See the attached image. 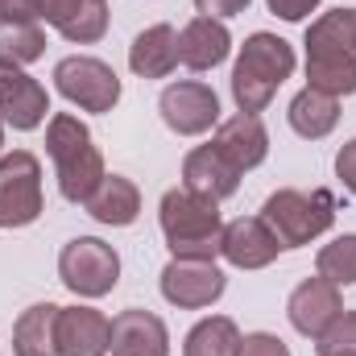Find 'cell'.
I'll return each instance as SVG.
<instances>
[{
  "label": "cell",
  "instance_id": "obj_1",
  "mask_svg": "<svg viewBox=\"0 0 356 356\" xmlns=\"http://www.w3.org/2000/svg\"><path fill=\"white\" fill-rule=\"evenodd\" d=\"M307 88L327 91L336 99L356 95V8L319 13L307 25Z\"/></svg>",
  "mask_w": 356,
  "mask_h": 356
},
{
  "label": "cell",
  "instance_id": "obj_2",
  "mask_svg": "<svg viewBox=\"0 0 356 356\" xmlns=\"http://www.w3.org/2000/svg\"><path fill=\"white\" fill-rule=\"evenodd\" d=\"M158 224L166 236L170 257L186 261H216L224 241V216L216 199H203L186 186H170L158 203Z\"/></svg>",
  "mask_w": 356,
  "mask_h": 356
},
{
  "label": "cell",
  "instance_id": "obj_3",
  "mask_svg": "<svg viewBox=\"0 0 356 356\" xmlns=\"http://www.w3.org/2000/svg\"><path fill=\"white\" fill-rule=\"evenodd\" d=\"M294 67H298V58H294V46L286 38L266 33V29L249 33L245 46H241V54H236V63H232V99H236V112L261 116L273 104L277 88L294 75Z\"/></svg>",
  "mask_w": 356,
  "mask_h": 356
},
{
  "label": "cell",
  "instance_id": "obj_4",
  "mask_svg": "<svg viewBox=\"0 0 356 356\" xmlns=\"http://www.w3.org/2000/svg\"><path fill=\"white\" fill-rule=\"evenodd\" d=\"M46 158L54 162L58 178V195L67 203H88L91 191L104 182V154L91 137V129L71 116V112H54L46 120Z\"/></svg>",
  "mask_w": 356,
  "mask_h": 356
},
{
  "label": "cell",
  "instance_id": "obj_5",
  "mask_svg": "<svg viewBox=\"0 0 356 356\" xmlns=\"http://www.w3.org/2000/svg\"><path fill=\"white\" fill-rule=\"evenodd\" d=\"M261 220L277 236L282 253L286 249H307L311 241H319L336 224V195L327 186H315V191L282 186L261 203Z\"/></svg>",
  "mask_w": 356,
  "mask_h": 356
},
{
  "label": "cell",
  "instance_id": "obj_6",
  "mask_svg": "<svg viewBox=\"0 0 356 356\" xmlns=\"http://www.w3.org/2000/svg\"><path fill=\"white\" fill-rule=\"evenodd\" d=\"M58 282L75 298H104L120 282V253L99 236H75L58 249Z\"/></svg>",
  "mask_w": 356,
  "mask_h": 356
},
{
  "label": "cell",
  "instance_id": "obj_7",
  "mask_svg": "<svg viewBox=\"0 0 356 356\" xmlns=\"http://www.w3.org/2000/svg\"><path fill=\"white\" fill-rule=\"evenodd\" d=\"M46 211L42 162L29 149H13L0 158V228H29Z\"/></svg>",
  "mask_w": 356,
  "mask_h": 356
},
{
  "label": "cell",
  "instance_id": "obj_8",
  "mask_svg": "<svg viewBox=\"0 0 356 356\" xmlns=\"http://www.w3.org/2000/svg\"><path fill=\"white\" fill-rule=\"evenodd\" d=\"M58 95L79 112H112L120 104V75L95 58V54H71L54 67Z\"/></svg>",
  "mask_w": 356,
  "mask_h": 356
},
{
  "label": "cell",
  "instance_id": "obj_9",
  "mask_svg": "<svg viewBox=\"0 0 356 356\" xmlns=\"http://www.w3.org/2000/svg\"><path fill=\"white\" fill-rule=\"evenodd\" d=\"M158 112L175 137H203L220 124V95L203 79H178L158 95Z\"/></svg>",
  "mask_w": 356,
  "mask_h": 356
},
{
  "label": "cell",
  "instance_id": "obj_10",
  "mask_svg": "<svg viewBox=\"0 0 356 356\" xmlns=\"http://www.w3.org/2000/svg\"><path fill=\"white\" fill-rule=\"evenodd\" d=\"M158 290L162 298L178 307V311H203L211 302L224 298L228 290V277L216 261H186V257H170L162 277H158Z\"/></svg>",
  "mask_w": 356,
  "mask_h": 356
},
{
  "label": "cell",
  "instance_id": "obj_11",
  "mask_svg": "<svg viewBox=\"0 0 356 356\" xmlns=\"http://www.w3.org/2000/svg\"><path fill=\"white\" fill-rule=\"evenodd\" d=\"M344 315V294H340V286H332L327 277H302L294 290H290V298H286V319H290V327L302 336V340H319L336 319Z\"/></svg>",
  "mask_w": 356,
  "mask_h": 356
},
{
  "label": "cell",
  "instance_id": "obj_12",
  "mask_svg": "<svg viewBox=\"0 0 356 356\" xmlns=\"http://www.w3.org/2000/svg\"><path fill=\"white\" fill-rule=\"evenodd\" d=\"M46 112H50V91L25 67L0 63V120L13 124L17 133H33L46 124Z\"/></svg>",
  "mask_w": 356,
  "mask_h": 356
},
{
  "label": "cell",
  "instance_id": "obj_13",
  "mask_svg": "<svg viewBox=\"0 0 356 356\" xmlns=\"http://www.w3.org/2000/svg\"><path fill=\"white\" fill-rule=\"evenodd\" d=\"M282 245L269 232L261 216H236L224 224V241H220V257L232 269H266L277 261Z\"/></svg>",
  "mask_w": 356,
  "mask_h": 356
},
{
  "label": "cell",
  "instance_id": "obj_14",
  "mask_svg": "<svg viewBox=\"0 0 356 356\" xmlns=\"http://www.w3.org/2000/svg\"><path fill=\"white\" fill-rule=\"evenodd\" d=\"M228 54H232V33H228L224 21L195 13V17L178 29V63H182L186 71H195V75L216 71V67L228 63Z\"/></svg>",
  "mask_w": 356,
  "mask_h": 356
},
{
  "label": "cell",
  "instance_id": "obj_15",
  "mask_svg": "<svg viewBox=\"0 0 356 356\" xmlns=\"http://www.w3.org/2000/svg\"><path fill=\"white\" fill-rule=\"evenodd\" d=\"M211 145H216L241 175H249V170H257V166L269 158V129H266L261 116L236 112V116H228V120L216 124Z\"/></svg>",
  "mask_w": 356,
  "mask_h": 356
},
{
  "label": "cell",
  "instance_id": "obj_16",
  "mask_svg": "<svg viewBox=\"0 0 356 356\" xmlns=\"http://www.w3.org/2000/svg\"><path fill=\"white\" fill-rule=\"evenodd\" d=\"M241 170L207 141V145H195L186 158H182V186L186 191H195V195H203V199H216V203H224V199H232L236 191H241Z\"/></svg>",
  "mask_w": 356,
  "mask_h": 356
},
{
  "label": "cell",
  "instance_id": "obj_17",
  "mask_svg": "<svg viewBox=\"0 0 356 356\" xmlns=\"http://www.w3.org/2000/svg\"><path fill=\"white\" fill-rule=\"evenodd\" d=\"M112 319L95 307H63L58 311V356H108Z\"/></svg>",
  "mask_w": 356,
  "mask_h": 356
},
{
  "label": "cell",
  "instance_id": "obj_18",
  "mask_svg": "<svg viewBox=\"0 0 356 356\" xmlns=\"http://www.w3.org/2000/svg\"><path fill=\"white\" fill-rule=\"evenodd\" d=\"M112 356H170V327L162 315L129 307L112 319Z\"/></svg>",
  "mask_w": 356,
  "mask_h": 356
},
{
  "label": "cell",
  "instance_id": "obj_19",
  "mask_svg": "<svg viewBox=\"0 0 356 356\" xmlns=\"http://www.w3.org/2000/svg\"><path fill=\"white\" fill-rule=\"evenodd\" d=\"M42 21L54 25L71 46H95L108 33V0H46Z\"/></svg>",
  "mask_w": 356,
  "mask_h": 356
},
{
  "label": "cell",
  "instance_id": "obj_20",
  "mask_svg": "<svg viewBox=\"0 0 356 356\" xmlns=\"http://www.w3.org/2000/svg\"><path fill=\"white\" fill-rule=\"evenodd\" d=\"M129 71L137 79H166L178 71V29L175 25H149L129 46Z\"/></svg>",
  "mask_w": 356,
  "mask_h": 356
},
{
  "label": "cell",
  "instance_id": "obj_21",
  "mask_svg": "<svg viewBox=\"0 0 356 356\" xmlns=\"http://www.w3.org/2000/svg\"><path fill=\"white\" fill-rule=\"evenodd\" d=\"M83 207H88L91 220L104 224V228H129V224H137V216H141V191H137L133 178L104 175V182L91 191V199Z\"/></svg>",
  "mask_w": 356,
  "mask_h": 356
},
{
  "label": "cell",
  "instance_id": "obj_22",
  "mask_svg": "<svg viewBox=\"0 0 356 356\" xmlns=\"http://www.w3.org/2000/svg\"><path fill=\"white\" fill-rule=\"evenodd\" d=\"M58 302H33L13 323V356H58Z\"/></svg>",
  "mask_w": 356,
  "mask_h": 356
},
{
  "label": "cell",
  "instance_id": "obj_23",
  "mask_svg": "<svg viewBox=\"0 0 356 356\" xmlns=\"http://www.w3.org/2000/svg\"><path fill=\"white\" fill-rule=\"evenodd\" d=\"M286 120H290V129H294L302 141H323V137H332L336 124H340V99L327 95V91L302 88L290 99Z\"/></svg>",
  "mask_w": 356,
  "mask_h": 356
},
{
  "label": "cell",
  "instance_id": "obj_24",
  "mask_svg": "<svg viewBox=\"0 0 356 356\" xmlns=\"http://www.w3.org/2000/svg\"><path fill=\"white\" fill-rule=\"evenodd\" d=\"M236 348H241V327L228 315L199 319L182 340V356H236Z\"/></svg>",
  "mask_w": 356,
  "mask_h": 356
},
{
  "label": "cell",
  "instance_id": "obj_25",
  "mask_svg": "<svg viewBox=\"0 0 356 356\" xmlns=\"http://www.w3.org/2000/svg\"><path fill=\"white\" fill-rule=\"evenodd\" d=\"M46 54V29L42 21H4L0 17V63L29 67Z\"/></svg>",
  "mask_w": 356,
  "mask_h": 356
},
{
  "label": "cell",
  "instance_id": "obj_26",
  "mask_svg": "<svg viewBox=\"0 0 356 356\" xmlns=\"http://www.w3.org/2000/svg\"><path fill=\"white\" fill-rule=\"evenodd\" d=\"M315 273L327 277L332 286H356V232H344L336 236L332 245H323L315 253Z\"/></svg>",
  "mask_w": 356,
  "mask_h": 356
},
{
  "label": "cell",
  "instance_id": "obj_27",
  "mask_svg": "<svg viewBox=\"0 0 356 356\" xmlns=\"http://www.w3.org/2000/svg\"><path fill=\"white\" fill-rule=\"evenodd\" d=\"M315 353L332 356V353H356V311H344L319 340H315Z\"/></svg>",
  "mask_w": 356,
  "mask_h": 356
},
{
  "label": "cell",
  "instance_id": "obj_28",
  "mask_svg": "<svg viewBox=\"0 0 356 356\" xmlns=\"http://www.w3.org/2000/svg\"><path fill=\"white\" fill-rule=\"evenodd\" d=\"M236 356H290V344L273 332H245Z\"/></svg>",
  "mask_w": 356,
  "mask_h": 356
},
{
  "label": "cell",
  "instance_id": "obj_29",
  "mask_svg": "<svg viewBox=\"0 0 356 356\" xmlns=\"http://www.w3.org/2000/svg\"><path fill=\"white\" fill-rule=\"evenodd\" d=\"M336 178H340V186L356 199V137L336 149Z\"/></svg>",
  "mask_w": 356,
  "mask_h": 356
},
{
  "label": "cell",
  "instance_id": "obj_30",
  "mask_svg": "<svg viewBox=\"0 0 356 356\" xmlns=\"http://www.w3.org/2000/svg\"><path fill=\"white\" fill-rule=\"evenodd\" d=\"M253 0H195V13L199 17H216V21H228V17H241L249 13Z\"/></svg>",
  "mask_w": 356,
  "mask_h": 356
},
{
  "label": "cell",
  "instance_id": "obj_31",
  "mask_svg": "<svg viewBox=\"0 0 356 356\" xmlns=\"http://www.w3.org/2000/svg\"><path fill=\"white\" fill-rule=\"evenodd\" d=\"M46 0H0V17L4 21H42Z\"/></svg>",
  "mask_w": 356,
  "mask_h": 356
},
{
  "label": "cell",
  "instance_id": "obj_32",
  "mask_svg": "<svg viewBox=\"0 0 356 356\" xmlns=\"http://www.w3.org/2000/svg\"><path fill=\"white\" fill-rule=\"evenodd\" d=\"M266 4H269V13L282 17V21H307L323 0H266Z\"/></svg>",
  "mask_w": 356,
  "mask_h": 356
},
{
  "label": "cell",
  "instance_id": "obj_33",
  "mask_svg": "<svg viewBox=\"0 0 356 356\" xmlns=\"http://www.w3.org/2000/svg\"><path fill=\"white\" fill-rule=\"evenodd\" d=\"M0 158H4V120H0Z\"/></svg>",
  "mask_w": 356,
  "mask_h": 356
},
{
  "label": "cell",
  "instance_id": "obj_34",
  "mask_svg": "<svg viewBox=\"0 0 356 356\" xmlns=\"http://www.w3.org/2000/svg\"><path fill=\"white\" fill-rule=\"evenodd\" d=\"M332 356H356V353H332Z\"/></svg>",
  "mask_w": 356,
  "mask_h": 356
}]
</instances>
